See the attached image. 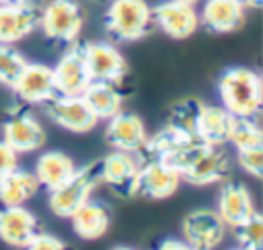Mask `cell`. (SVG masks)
<instances>
[{"mask_svg": "<svg viewBox=\"0 0 263 250\" xmlns=\"http://www.w3.org/2000/svg\"><path fill=\"white\" fill-rule=\"evenodd\" d=\"M218 92L224 109L232 117L255 119L263 107V86L261 78L251 68H228L218 78Z\"/></svg>", "mask_w": 263, "mask_h": 250, "instance_id": "1", "label": "cell"}, {"mask_svg": "<svg viewBox=\"0 0 263 250\" xmlns=\"http://www.w3.org/2000/svg\"><path fill=\"white\" fill-rule=\"evenodd\" d=\"M152 23V8L146 0H113L105 14L107 33L117 41L142 39Z\"/></svg>", "mask_w": 263, "mask_h": 250, "instance_id": "2", "label": "cell"}, {"mask_svg": "<svg viewBox=\"0 0 263 250\" xmlns=\"http://www.w3.org/2000/svg\"><path fill=\"white\" fill-rule=\"evenodd\" d=\"M84 25L82 8L76 0H47L41 6L39 27L53 43L70 45L78 39Z\"/></svg>", "mask_w": 263, "mask_h": 250, "instance_id": "3", "label": "cell"}, {"mask_svg": "<svg viewBox=\"0 0 263 250\" xmlns=\"http://www.w3.org/2000/svg\"><path fill=\"white\" fill-rule=\"evenodd\" d=\"M99 182V162H90L84 168L74 170L64 184L49 191V209L60 217H70L84 201L90 199V193Z\"/></svg>", "mask_w": 263, "mask_h": 250, "instance_id": "4", "label": "cell"}, {"mask_svg": "<svg viewBox=\"0 0 263 250\" xmlns=\"http://www.w3.org/2000/svg\"><path fill=\"white\" fill-rule=\"evenodd\" d=\"M183 238L193 250H214L226 234V223L212 209H195L183 217Z\"/></svg>", "mask_w": 263, "mask_h": 250, "instance_id": "5", "label": "cell"}, {"mask_svg": "<svg viewBox=\"0 0 263 250\" xmlns=\"http://www.w3.org/2000/svg\"><path fill=\"white\" fill-rule=\"evenodd\" d=\"M45 105V113L47 117L60 125L66 131L72 133H86L97 125V117L90 111V107L84 102L82 96H62L55 94L53 98H49Z\"/></svg>", "mask_w": 263, "mask_h": 250, "instance_id": "6", "label": "cell"}, {"mask_svg": "<svg viewBox=\"0 0 263 250\" xmlns=\"http://www.w3.org/2000/svg\"><path fill=\"white\" fill-rule=\"evenodd\" d=\"M2 129H4V141L16 154L39 150L45 143V129L23 107H14L12 111H8Z\"/></svg>", "mask_w": 263, "mask_h": 250, "instance_id": "7", "label": "cell"}, {"mask_svg": "<svg viewBox=\"0 0 263 250\" xmlns=\"http://www.w3.org/2000/svg\"><path fill=\"white\" fill-rule=\"evenodd\" d=\"M138 170H140V162L129 152L113 150L109 156L99 160V180L109 184L121 197L136 195Z\"/></svg>", "mask_w": 263, "mask_h": 250, "instance_id": "8", "label": "cell"}, {"mask_svg": "<svg viewBox=\"0 0 263 250\" xmlns=\"http://www.w3.org/2000/svg\"><path fill=\"white\" fill-rule=\"evenodd\" d=\"M84 61L90 74V80L119 84L127 76V61L123 55L109 43H86L82 45Z\"/></svg>", "mask_w": 263, "mask_h": 250, "instance_id": "9", "label": "cell"}, {"mask_svg": "<svg viewBox=\"0 0 263 250\" xmlns=\"http://www.w3.org/2000/svg\"><path fill=\"white\" fill-rule=\"evenodd\" d=\"M51 72H53L55 92L62 96H80L90 84V74L84 61L82 45L68 49L66 55L58 61V66L51 68Z\"/></svg>", "mask_w": 263, "mask_h": 250, "instance_id": "10", "label": "cell"}, {"mask_svg": "<svg viewBox=\"0 0 263 250\" xmlns=\"http://www.w3.org/2000/svg\"><path fill=\"white\" fill-rule=\"evenodd\" d=\"M181 182L179 172L166 166L160 160H144L140 162L136 195H144L148 199H166L171 197Z\"/></svg>", "mask_w": 263, "mask_h": 250, "instance_id": "11", "label": "cell"}, {"mask_svg": "<svg viewBox=\"0 0 263 250\" xmlns=\"http://www.w3.org/2000/svg\"><path fill=\"white\" fill-rule=\"evenodd\" d=\"M39 4H0V43L12 45L39 27Z\"/></svg>", "mask_w": 263, "mask_h": 250, "instance_id": "12", "label": "cell"}, {"mask_svg": "<svg viewBox=\"0 0 263 250\" xmlns=\"http://www.w3.org/2000/svg\"><path fill=\"white\" fill-rule=\"evenodd\" d=\"M105 139L113 150H121V152H129V154H138L146 139V125L144 121L136 115V113H117L109 119V125L105 129Z\"/></svg>", "mask_w": 263, "mask_h": 250, "instance_id": "13", "label": "cell"}, {"mask_svg": "<svg viewBox=\"0 0 263 250\" xmlns=\"http://www.w3.org/2000/svg\"><path fill=\"white\" fill-rule=\"evenodd\" d=\"M228 172H230V160H228V154L222 150V145L203 143L201 152L187 166V170L181 174V178H185L191 184L203 186V184L222 180L224 176H228Z\"/></svg>", "mask_w": 263, "mask_h": 250, "instance_id": "14", "label": "cell"}, {"mask_svg": "<svg viewBox=\"0 0 263 250\" xmlns=\"http://www.w3.org/2000/svg\"><path fill=\"white\" fill-rule=\"evenodd\" d=\"M152 20L173 39H187L197 29V12L191 4L166 0L152 10Z\"/></svg>", "mask_w": 263, "mask_h": 250, "instance_id": "15", "label": "cell"}, {"mask_svg": "<svg viewBox=\"0 0 263 250\" xmlns=\"http://www.w3.org/2000/svg\"><path fill=\"white\" fill-rule=\"evenodd\" d=\"M39 234L37 217L23 205L0 209V238L8 246L25 248Z\"/></svg>", "mask_w": 263, "mask_h": 250, "instance_id": "16", "label": "cell"}, {"mask_svg": "<svg viewBox=\"0 0 263 250\" xmlns=\"http://www.w3.org/2000/svg\"><path fill=\"white\" fill-rule=\"evenodd\" d=\"M12 88L18 94V98H23L25 102H47L58 94L51 68L43 64H29V61Z\"/></svg>", "mask_w": 263, "mask_h": 250, "instance_id": "17", "label": "cell"}, {"mask_svg": "<svg viewBox=\"0 0 263 250\" xmlns=\"http://www.w3.org/2000/svg\"><path fill=\"white\" fill-rule=\"evenodd\" d=\"M201 23L214 33H230L245 23V4L240 0H208L201 10Z\"/></svg>", "mask_w": 263, "mask_h": 250, "instance_id": "18", "label": "cell"}, {"mask_svg": "<svg viewBox=\"0 0 263 250\" xmlns=\"http://www.w3.org/2000/svg\"><path fill=\"white\" fill-rule=\"evenodd\" d=\"M255 211H257L255 203L245 184L228 182L222 186V191L218 195V211L216 213L222 217V221L226 225H234V223L247 219L249 215H253Z\"/></svg>", "mask_w": 263, "mask_h": 250, "instance_id": "19", "label": "cell"}, {"mask_svg": "<svg viewBox=\"0 0 263 250\" xmlns=\"http://www.w3.org/2000/svg\"><path fill=\"white\" fill-rule=\"evenodd\" d=\"M72 227L78 238L82 240H97L101 238L111 223V213L105 203L99 201H84L72 215Z\"/></svg>", "mask_w": 263, "mask_h": 250, "instance_id": "20", "label": "cell"}, {"mask_svg": "<svg viewBox=\"0 0 263 250\" xmlns=\"http://www.w3.org/2000/svg\"><path fill=\"white\" fill-rule=\"evenodd\" d=\"M232 115L224 107H208L203 105L197 117V137L210 145H224L230 137Z\"/></svg>", "mask_w": 263, "mask_h": 250, "instance_id": "21", "label": "cell"}, {"mask_svg": "<svg viewBox=\"0 0 263 250\" xmlns=\"http://www.w3.org/2000/svg\"><path fill=\"white\" fill-rule=\"evenodd\" d=\"M39 180L33 172H25L14 168L6 176L0 178V203L4 207H16L25 205L29 199H33L39 191Z\"/></svg>", "mask_w": 263, "mask_h": 250, "instance_id": "22", "label": "cell"}, {"mask_svg": "<svg viewBox=\"0 0 263 250\" xmlns=\"http://www.w3.org/2000/svg\"><path fill=\"white\" fill-rule=\"evenodd\" d=\"M203 102L197 98H183L168 109L164 129L175 133L181 139H199L197 137V117Z\"/></svg>", "mask_w": 263, "mask_h": 250, "instance_id": "23", "label": "cell"}, {"mask_svg": "<svg viewBox=\"0 0 263 250\" xmlns=\"http://www.w3.org/2000/svg\"><path fill=\"white\" fill-rule=\"evenodd\" d=\"M74 170L76 166L72 158L62 152H45L35 164V176L39 184L45 186L47 191H53L60 184H64L74 174Z\"/></svg>", "mask_w": 263, "mask_h": 250, "instance_id": "24", "label": "cell"}, {"mask_svg": "<svg viewBox=\"0 0 263 250\" xmlns=\"http://www.w3.org/2000/svg\"><path fill=\"white\" fill-rule=\"evenodd\" d=\"M84 102L90 107L97 119H111L121 111V94L111 82H97L90 80L86 90L80 94Z\"/></svg>", "mask_w": 263, "mask_h": 250, "instance_id": "25", "label": "cell"}, {"mask_svg": "<svg viewBox=\"0 0 263 250\" xmlns=\"http://www.w3.org/2000/svg\"><path fill=\"white\" fill-rule=\"evenodd\" d=\"M228 141L236 150H251V148H263V131L255 119L249 117H234L230 127Z\"/></svg>", "mask_w": 263, "mask_h": 250, "instance_id": "26", "label": "cell"}, {"mask_svg": "<svg viewBox=\"0 0 263 250\" xmlns=\"http://www.w3.org/2000/svg\"><path fill=\"white\" fill-rule=\"evenodd\" d=\"M234 232V238L238 240L240 248L247 250H263V217L255 211L247 219L230 225Z\"/></svg>", "mask_w": 263, "mask_h": 250, "instance_id": "27", "label": "cell"}, {"mask_svg": "<svg viewBox=\"0 0 263 250\" xmlns=\"http://www.w3.org/2000/svg\"><path fill=\"white\" fill-rule=\"evenodd\" d=\"M25 66H27V59L12 45L0 43V84L12 88L21 72L25 70Z\"/></svg>", "mask_w": 263, "mask_h": 250, "instance_id": "28", "label": "cell"}, {"mask_svg": "<svg viewBox=\"0 0 263 250\" xmlns=\"http://www.w3.org/2000/svg\"><path fill=\"white\" fill-rule=\"evenodd\" d=\"M238 164H240L242 170H247L251 176L261 178V176H263V148L238 150Z\"/></svg>", "mask_w": 263, "mask_h": 250, "instance_id": "29", "label": "cell"}, {"mask_svg": "<svg viewBox=\"0 0 263 250\" xmlns=\"http://www.w3.org/2000/svg\"><path fill=\"white\" fill-rule=\"evenodd\" d=\"M25 250H68L66 244L49 234H35V238L25 246Z\"/></svg>", "mask_w": 263, "mask_h": 250, "instance_id": "30", "label": "cell"}, {"mask_svg": "<svg viewBox=\"0 0 263 250\" xmlns=\"http://www.w3.org/2000/svg\"><path fill=\"white\" fill-rule=\"evenodd\" d=\"M16 168V152L2 139L0 141V178Z\"/></svg>", "mask_w": 263, "mask_h": 250, "instance_id": "31", "label": "cell"}, {"mask_svg": "<svg viewBox=\"0 0 263 250\" xmlns=\"http://www.w3.org/2000/svg\"><path fill=\"white\" fill-rule=\"evenodd\" d=\"M156 250H193L185 240L181 242V240H164V242H160L158 244V248Z\"/></svg>", "mask_w": 263, "mask_h": 250, "instance_id": "32", "label": "cell"}, {"mask_svg": "<svg viewBox=\"0 0 263 250\" xmlns=\"http://www.w3.org/2000/svg\"><path fill=\"white\" fill-rule=\"evenodd\" d=\"M45 0H0V4H39L43 6Z\"/></svg>", "mask_w": 263, "mask_h": 250, "instance_id": "33", "label": "cell"}, {"mask_svg": "<svg viewBox=\"0 0 263 250\" xmlns=\"http://www.w3.org/2000/svg\"><path fill=\"white\" fill-rule=\"evenodd\" d=\"M242 4L249 6V8H259L263 4V0H242Z\"/></svg>", "mask_w": 263, "mask_h": 250, "instance_id": "34", "label": "cell"}, {"mask_svg": "<svg viewBox=\"0 0 263 250\" xmlns=\"http://www.w3.org/2000/svg\"><path fill=\"white\" fill-rule=\"evenodd\" d=\"M111 250H134V248H127V246H115V248H111Z\"/></svg>", "mask_w": 263, "mask_h": 250, "instance_id": "35", "label": "cell"}, {"mask_svg": "<svg viewBox=\"0 0 263 250\" xmlns=\"http://www.w3.org/2000/svg\"><path fill=\"white\" fill-rule=\"evenodd\" d=\"M179 2H185V4H191V6H193V4L199 2V0H179Z\"/></svg>", "mask_w": 263, "mask_h": 250, "instance_id": "36", "label": "cell"}, {"mask_svg": "<svg viewBox=\"0 0 263 250\" xmlns=\"http://www.w3.org/2000/svg\"><path fill=\"white\" fill-rule=\"evenodd\" d=\"M234 250H247V248H234Z\"/></svg>", "mask_w": 263, "mask_h": 250, "instance_id": "37", "label": "cell"}]
</instances>
